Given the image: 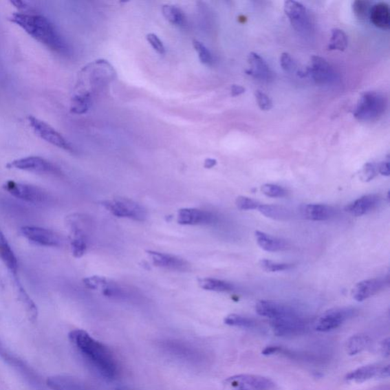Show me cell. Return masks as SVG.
Here are the masks:
<instances>
[{
    "label": "cell",
    "mask_w": 390,
    "mask_h": 390,
    "mask_svg": "<svg viewBox=\"0 0 390 390\" xmlns=\"http://www.w3.org/2000/svg\"><path fill=\"white\" fill-rule=\"evenodd\" d=\"M260 266L264 269L265 271L269 272H279L288 271L292 268V265L288 263H280L268 259H262L260 261Z\"/></svg>",
    "instance_id": "obj_37"
},
{
    "label": "cell",
    "mask_w": 390,
    "mask_h": 390,
    "mask_svg": "<svg viewBox=\"0 0 390 390\" xmlns=\"http://www.w3.org/2000/svg\"><path fill=\"white\" fill-rule=\"evenodd\" d=\"M6 167L35 174H56L59 172L52 162L38 155L14 160L7 163Z\"/></svg>",
    "instance_id": "obj_11"
},
{
    "label": "cell",
    "mask_w": 390,
    "mask_h": 390,
    "mask_svg": "<svg viewBox=\"0 0 390 390\" xmlns=\"http://www.w3.org/2000/svg\"><path fill=\"white\" fill-rule=\"evenodd\" d=\"M258 210L261 215L276 221H286L290 217L289 210L278 205L261 204Z\"/></svg>",
    "instance_id": "obj_31"
},
{
    "label": "cell",
    "mask_w": 390,
    "mask_h": 390,
    "mask_svg": "<svg viewBox=\"0 0 390 390\" xmlns=\"http://www.w3.org/2000/svg\"><path fill=\"white\" fill-rule=\"evenodd\" d=\"M274 387L272 380L253 374L232 376L224 382V390H270Z\"/></svg>",
    "instance_id": "obj_8"
},
{
    "label": "cell",
    "mask_w": 390,
    "mask_h": 390,
    "mask_svg": "<svg viewBox=\"0 0 390 390\" xmlns=\"http://www.w3.org/2000/svg\"><path fill=\"white\" fill-rule=\"evenodd\" d=\"M371 3L365 0H356L352 4L354 15L360 20H365L370 16Z\"/></svg>",
    "instance_id": "obj_36"
},
{
    "label": "cell",
    "mask_w": 390,
    "mask_h": 390,
    "mask_svg": "<svg viewBox=\"0 0 390 390\" xmlns=\"http://www.w3.org/2000/svg\"><path fill=\"white\" fill-rule=\"evenodd\" d=\"M246 89L239 85H232L231 87V95L233 97L239 96L245 94Z\"/></svg>",
    "instance_id": "obj_47"
},
{
    "label": "cell",
    "mask_w": 390,
    "mask_h": 390,
    "mask_svg": "<svg viewBox=\"0 0 390 390\" xmlns=\"http://www.w3.org/2000/svg\"><path fill=\"white\" fill-rule=\"evenodd\" d=\"M116 390H127V389H124V388H119V389H116Z\"/></svg>",
    "instance_id": "obj_50"
},
{
    "label": "cell",
    "mask_w": 390,
    "mask_h": 390,
    "mask_svg": "<svg viewBox=\"0 0 390 390\" xmlns=\"http://www.w3.org/2000/svg\"><path fill=\"white\" fill-rule=\"evenodd\" d=\"M0 261L8 269L12 276L18 275V259L1 228H0Z\"/></svg>",
    "instance_id": "obj_25"
},
{
    "label": "cell",
    "mask_w": 390,
    "mask_h": 390,
    "mask_svg": "<svg viewBox=\"0 0 390 390\" xmlns=\"http://www.w3.org/2000/svg\"><path fill=\"white\" fill-rule=\"evenodd\" d=\"M384 285L385 282L379 279H371L360 281L352 290L353 299L356 301L362 302L378 294Z\"/></svg>",
    "instance_id": "obj_22"
},
{
    "label": "cell",
    "mask_w": 390,
    "mask_h": 390,
    "mask_svg": "<svg viewBox=\"0 0 390 390\" xmlns=\"http://www.w3.org/2000/svg\"><path fill=\"white\" fill-rule=\"evenodd\" d=\"M236 205L241 210H258L261 203L257 200L252 199L250 197L239 196L237 198Z\"/></svg>",
    "instance_id": "obj_41"
},
{
    "label": "cell",
    "mask_w": 390,
    "mask_h": 390,
    "mask_svg": "<svg viewBox=\"0 0 390 390\" xmlns=\"http://www.w3.org/2000/svg\"><path fill=\"white\" fill-rule=\"evenodd\" d=\"M3 188L17 199L28 204H43L48 200L47 191L33 184L9 180L3 184Z\"/></svg>",
    "instance_id": "obj_6"
},
{
    "label": "cell",
    "mask_w": 390,
    "mask_h": 390,
    "mask_svg": "<svg viewBox=\"0 0 390 390\" xmlns=\"http://www.w3.org/2000/svg\"><path fill=\"white\" fill-rule=\"evenodd\" d=\"M281 351L280 347L275 346H269L266 347V349L262 351L263 356H272V354L278 353Z\"/></svg>",
    "instance_id": "obj_48"
},
{
    "label": "cell",
    "mask_w": 390,
    "mask_h": 390,
    "mask_svg": "<svg viewBox=\"0 0 390 390\" xmlns=\"http://www.w3.org/2000/svg\"><path fill=\"white\" fill-rule=\"evenodd\" d=\"M389 375V366L380 367L377 365H370L358 367L356 370L347 373L345 380L349 382H356V384H362V382L376 378H388Z\"/></svg>",
    "instance_id": "obj_15"
},
{
    "label": "cell",
    "mask_w": 390,
    "mask_h": 390,
    "mask_svg": "<svg viewBox=\"0 0 390 390\" xmlns=\"http://www.w3.org/2000/svg\"><path fill=\"white\" fill-rule=\"evenodd\" d=\"M380 349L382 356L388 358L389 356V338H387L382 342L380 345Z\"/></svg>",
    "instance_id": "obj_46"
},
{
    "label": "cell",
    "mask_w": 390,
    "mask_h": 390,
    "mask_svg": "<svg viewBox=\"0 0 390 390\" xmlns=\"http://www.w3.org/2000/svg\"><path fill=\"white\" fill-rule=\"evenodd\" d=\"M84 285L90 290H100L102 293L110 299H120L124 290L116 283L101 276H91L83 279Z\"/></svg>",
    "instance_id": "obj_17"
},
{
    "label": "cell",
    "mask_w": 390,
    "mask_h": 390,
    "mask_svg": "<svg viewBox=\"0 0 390 390\" xmlns=\"http://www.w3.org/2000/svg\"><path fill=\"white\" fill-rule=\"evenodd\" d=\"M280 63L285 72L292 73L296 69L295 62L288 53H283L281 55Z\"/></svg>",
    "instance_id": "obj_44"
},
{
    "label": "cell",
    "mask_w": 390,
    "mask_h": 390,
    "mask_svg": "<svg viewBox=\"0 0 390 390\" xmlns=\"http://www.w3.org/2000/svg\"><path fill=\"white\" fill-rule=\"evenodd\" d=\"M217 160L215 159H207L204 161V167L206 169H211L217 165Z\"/></svg>",
    "instance_id": "obj_49"
},
{
    "label": "cell",
    "mask_w": 390,
    "mask_h": 390,
    "mask_svg": "<svg viewBox=\"0 0 390 390\" xmlns=\"http://www.w3.org/2000/svg\"><path fill=\"white\" fill-rule=\"evenodd\" d=\"M102 205L117 217L129 218L140 222L145 221L147 217V210L140 204L129 198H113L102 202Z\"/></svg>",
    "instance_id": "obj_7"
},
{
    "label": "cell",
    "mask_w": 390,
    "mask_h": 390,
    "mask_svg": "<svg viewBox=\"0 0 390 390\" xmlns=\"http://www.w3.org/2000/svg\"><path fill=\"white\" fill-rule=\"evenodd\" d=\"M27 122L33 133L41 140L47 144L68 152H74V148L69 142L56 131L51 124H47L36 117L30 116Z\"/></svg>",
    "instance_id": "obj_5"
},
{
    "label": "cell",
    "mask_w": 390,
    "mask_h": 390,
    "mask_svg": "<svg viewBox=\"0 0 390 390\" xmlns=\"http://www.w3.org/2000/svg\"><path fill=\"white\" fill-rule=\"evenodd\" d=\"M378 173L382 175L389 176V162L388 161H384L379 163Z\"/></svg>",
    "instance_id": "obj_45"
},
{
    "label": "cell",
    "mask_w": 390,
    "mask_h": 390,
    "mask_svg": "<svg viewBox=\"0 0 390 390\" xmlns=\"http://www.w3.org/2000/svg\"><path fill=\"white\" fill-rule=\"evenodd\" d=\"M255 98H257V101L259 107L262 111H269L273 108V103L271 98H269L263 91H257L255 92Z\"/></svg>",
    "instance_id": "obj_42"
},
{
    "label": "cell",
    "mask_w": 390,
    "mask_h": 390,
    "mask_svg": "<svg viewBox=\"0 0 390 390\" xmlns=\"http://www.w3.org/2000/svg\"><path fill=\"white\" fill-rule=\"evenodd\" d=\"M336 211L334 208L321 204H308L301 207V215L312 221H328L335 216Z\"/></svg>",
    "instance_id": "obj_24"
},
{
    "label": "cell",
    "mask_w": 390,
    "mask_h": 390,
    "mask_svg": "<svg viewBox=\"0 0 390 390\" xmlns=\"http://www.w3.org/2000/svg\"><path fill=\"white\" fill-rule=\"evenodd\" d=\"M283 10L294 30L302 35H310L314 30L313 22L306 7L303 4L289 0L285 2Z\"/></svg>",
    "instance_id": "obj_9"
},
{
    "label": "cell",
    "mask_w": 390,
    "mask_h": 390,
    "mask_svg": "<svg viewBox=\"0 0 390 390\" xmlns=\"http://www.w3.org/2000/svg\"><path fill=\"white\" fill-rule=\"evenodd\" d=\"M46 382L47 386L52 390H88L81 381L63 376L48 378Z\"/></svg>",
    "instance_id": "obj_28"
},
{
    "label": "cell",
    "mask_w": 390,
    "mask_h": 390,
    "mask_svg": "<svg viewBox=\"0 0 390 390\" xmlns=\"http://www.w3.org/2000/svg\"><path fill=\"white\" fill-rule=\"evenodd\" d=\"M193 46L203 65H210L213 58L209 50L202 42L197 40L193 41Z\"/></svg>",
    "instance_id": "obj_40"
},
{
    "label": "cell",
    "mask_w": 390,
    "mask_h": 390,
    "mask_svg": "<svg viewBox=\"0 0 390 390\" xmlns=\"http://www.w3.org/2000/svg\"><path fill=\"white\" fill-rule=\"evenodd\" d=\"M271 326L276 336L283 337L299 334L304 329L305 324L299 315L296 314L272 320Z\"/></svg>",
    "instance_id": "obj_14"
},
{
    "label": "cell",
    "mask_w": 390,
    "mask_h": 390,
    "mask_svg": "<svg viewBox=\"0 0 390 390\" xmlns=\"http://www.w3.org/2000/svg\"><path fill=\"white\" fill-rule=\"evenodd\" d=\"M347 45H349V39L345 32L339 28L332 30L328 46L329 51L345 52Z\"/></svg>",
    "instance_id": "obj_34"
},
{
    "label": "cell",
    "mask_w": 390,
    "mask_h": 390,
    "mask_svg": "<svg viewBox=\"0 0 390 390\" xmlns=\"http://www.w3.org/2000/svg\"><path fill=\"white\" fill-rule=\"evenodd\" d=\"M371 344V338L365 335H354L347 343V352L351 356L363 352Z\"/></svg>",
    "instance_id": "obj_32"
},
{
    "label": "cell",
    "mask_w": 390,
    "mask_h": 390,
    "mask_svg": "<svg viewBox=\"0 0 390 390\" xmlns=\"http://www.w3.org/2000/svg\"><path fill=\"white\" fill-rule=\"evenodd\" d=\"M381 197L377 194H369L358 198L347 205L345 210L354 217H361L378 208Z\"/></svg>",
    "instance_id": "obj_20"
},
{
    "label": "cell",
    "mask_w": 390,
    "mask_h": 390,
    "mask_svg": "<svg viewBox=\"0 0 390 390\" xmlns=\"http://www.w3.org/2000/svg\"><path fill=\"white\" fill-rule=\"evenodd\" d=\"M254 237L257 243L261 249L270 252H276L285 250L288 247L285 240L278 237L269 235L264 232L255 231Z\"/></svg>",
    "instance_id": "obj_26"
},
{
    "label": "cell",
    "mask_w": 390,
    "mask_h": 390,
    "mask_svg": "<svg viewBox=\"0 0 390 390\" xmlns=\"http://www.w3.org/2000/svg\"><path fill=\"white\" fill-rule=\"evenodd\" d=\"M371 22L382 30H389L390 27V10L389 5L380 2L371 6L370 12Z\"/></svg>",
    "instance_id": "obj_27"
},
{
    "label": "cell",
    "mask_w": 390,
    "mask_h": 390,
    "mask_svg": "<svg viewBox=\"0 0 390 390\" xmlns=\"http://www.w3.org/2000/svg\"><path fill=\"white\" fill-rule=\"evenodd\" d=\"M147 253L155 266L171 271L186 272L188 270L189 264L188 261L175 257V255L152 250L147 251Z\"/></svg>",
    "instance_id": "obj_18"
},
{
    "label": "cell",
    "mask_w": 390,
    "mask_h": 390,
    "mask_svg": "<svg viewBox=\"0 0 390 390\" xmlns=\"http://www.w3.org/2000/svg\"><path fill=\"white\" fill-rule=\"evenodd\" d=\"M162 12L170 23L179 27L186 25V17L179 7L174 5H164L162 6Z\"/></svg>",
    "instance_id": "obj_30"
},
{
    "label": "cell",
    "mask_w": 390,
    "mask_h": 390,
    "mask_svg": "<svg viewBox=\"0 0 390 390\" xmlns=\"http://www.w3.org/2000/svg\"><path fill=\"white\" fill-rule=\"evenodd\" d=\"M89 223V218L81 214H73L66 217L71 252L76 259L82 258L87 251Z\"/></svg>",
    "instance_id": "obj_3"
},
{
    "label": "cell",
    "mask_w": 390,
    "mask_h": 390,
    "mask_svg": "<svg viewBox=\"0 0 390 390\" xmlns=\"http://www.w3.org/2000/svg\"><path fill=\"white\" fill-rule=\"evenodd\" d=\"M198 285L205 290L214 292H229L233 290L230 283L216 279H201L198 280Z\"/></svg>",
    "instance_id": "obj_33"
},
{
    "label": "cell",
    "mask_w": 390,
    "mask_h": 390,
    "mask_svg": "<svg viewBox=\"0 0 390 390\" xmlns=\"http://www.w3.org/2000/svg\"><path fill=\"white\" fill-rule=\"evenodd\" d=\"M10 20L41 45L56 53L65 54L68 47L55 25L40 14L30 12L12 13Z\"/></svg>",
    "instance_id": "obj_1"
},
{
    "label": "cell",
    "mask_w": 390,
    "mask_h": 390,
    "mask_svg": "<svg viewBox=\"0 0 390 390\" xmlns=\"http://www.w3.org/2000/svg\"><path fill=\"white\" fill-rule=\"evenodd\" d=\"M257 313L271 321L296 314V312L285 303L273 301H260L255 305Z\"/></svg>",
    "instance_id": "obj_16"
},
{
    "label": "cell",
    "mask_w": 390,
    "mask_h": 390,
    "mask_svg": "<svg viewBox=\"0 0 390 390\" xmlns=\"http://www.w3.org/2000/svg\"><path fill=\"white\" fill-rule=\"evenodd\" d=\"M248 63L250 68L246 70V74L250 75L255 79L269 82L273 79V72L268 65L266 61L261 56L252 52L248 56Z\"/></svg>",
    "instance_id": "obj_21"
},
{
    "label": "cell",
    "mask_w": 390,
    "mask_h": 390,
    "mask_svg": "<svg viewBox=\"0 0 390 390\" xmlns=\"http://www.w3.org/2000/svg\"><path fill=\"white\" fill-rule=\"evenodd\" d=\"M354 310L351 308H333L325 311L315 324L318 332H328L340 327L345 321L353 316Z\"/></svg>",
    "instance_id": "obj_13"
},
{
    "label": "cell",
    "mask_w": 390,
    "mask_h": 390,
    "mask_svg": "<svg viewBox=\"0 0 390 390\" xmlns=\"http://www.w3.org/2000/svg\"><path fill=\"white\" fill-rule=\"evenodd\" d=\"M19 232L21 236L34 246L55 248L62 244V239L58 233L39 226H24L20 228Z\"/></svg>",
    "instance_id": "obj_10"
},
{
    "label": "cell",
    "mask_w": 390,
    "mask_h": 390,
    "mask_svg": "<svg viewBox=\"0 0 390 390\" xmlns=\"http://www.w3.org/2000/svg\"><path fill=\"white\" fill-rule=\"evenodd\" d=\"M215 221L216 217L211 213L195 208L181 209L177 217V221L181 225H208Z\"/></svg>",
    "instance_id": "obj_19"
},
{
    "label": "cell",
    "mask_w": 390,
    "mask_h": 390,
    "mask_svg": "<svg viewBox=\"0 0 390 390\" xmlns=\"http://www.w3.org/2000/svg\"><path fill=\"white\" fill-rule=\"evenodd\" d=\"M226 325L243 329H252L255 326V322L252 318L239 314H230L224 318Z\"/></svg>",
    "instance_id": "obj_35"
},
{
    "label": "cell",
    "mask_w": 390,
    "mask_h": 390,
    "mask_svg": "<svg viewBox=\"0 0 390 390\" xmlns=\"http://www.w3.org/2000/svg\"><path fill=\"white\" fill-rule=\"evenodd\" d=\"M71 343L94 365L104 378L112 380L118 373L116 360L107 347L92 338L87 332L75 329L69 333Z\"/></svg>",
    "instance_id": "obj_2"
},
{
    "label": "cell",
    "mask_w": 390,
    "mask_h": 390,
    "mask_svg": "<svg viewBox=\"0 0 390 390\" xmlns=\"http://www.w3.org/2000/svg\"><path fill=\"white\" fill-rule=\"evenodd\" d=\"M147 39L155 51L159 54L164 55L166 54L165 46L162 44V41L159 39L158 35L152 33L148 34L147 35Z\"/></svg>",
    "instance_id": "obj_43"
},
{
    "label": "cell",
    "mask_w": 390,
    "mask_h": 390,
    "mask_svg": "<svg viewBox=\"0 0 390 390\" xmlns=\"http://www.w3.org/2000/svg\"><path fill=\"white\" fill-rule=\"evenodd\" d=\"M13 279L14 288H15L18 301L22 304L25 310L28 320L34 323L37 321L39 317V309L37 305L35 304L30 294H28L25 289L21 283L17 276H12Z\"/></svg>",
    "instance_id": "obj_23"
},
{
    "label": "cell",
    "mask_w": 390,
    "mask_h": 390,
    "mask_svg": "<svg viewBox=\"0 0 390 390\" xmlns=\"http://www.w3.org/2000/svg\"><path fill=\"white\" fill-rule=\"evenodd\" d=\"M261 193L270 197H283L287 195V191L274 184H266L261 186Z\"/></svg>",
    "instance_id": "obj_38"
},
{
    "label": "cell",
    "mask_w": 390,
    "mask_h": 390,
    "mask_svg": "<svg viewBox=\"0 0 390 390\" xmlns=\"http://www.w3.org/2000/svg\"><path fill=\"white\" fill-rule=\"evenodd\" d=\"M387 107V99L379 91H367L360 97L354 117L363 122L378 120L384 115Z\"/></svg>",
    "instance_id": "obj_4"
},
{
    "label": "cell",
    "mask_w": 390,
    "mask_h": 390,
    "mask_svg": "<svg viewBox=\"0 0 390 390\" xmlns=\"http://www.w3.org/2000/svg\"><path fill=\"white\" fill-rule=\"evenodd\" d=\"M378 173V164L374 162H367L360 170V180L366 182H371Z\"/></svg>",
    "instance_id": "obj_39"
},
{
    "label": "cell",
    "mask_w": 390,
    "mask_h": 390,
    "mask_svg": "<svg viewBox=\"0 0 390 390\" xmlns=\"http://www.w3.org/2000/svg\"><path fill=\"white\" fill-rule=\"evenodd\" d=\"M302 77L310 76L317 84L327 85L334 83L336 74L334 69L321 56H312L306 71L299 74Z\"/></svg>",
    "instance_id": "obj_12"
},
{
    "label": "cell",
    "mask_w": 390,
    "mask_h": 390,
    "mask_svg": "<svg viewBox=\"0 0 390 390\" xmlns=\"http://www.w3.org/2000/svg\"><path fill=\"white\" fill-rule=\"evenodd\" d=\"M91 103V95L87 91H80L71 99L70 111L76 115L87 112Z\"/></svg>",
    "instance_id": "obj_29"
}]
</instances>
